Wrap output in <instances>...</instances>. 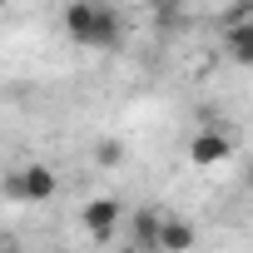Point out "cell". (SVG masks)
<instances>
[{"mask_svg": "<svg viewBox=\"0 0 253 253\" xmlns=\"http://www.w3.org/2000/svg\"><path fill=\"white\" fill-rule=\"evenodd\" d=\"M65 30H70V40L99 45V50H114L124 40L119 10L114 5H99V0H75V5H65Z\"/></svg>", "mask_w": 253, "mask_h": 253, "instance_id": "1", "label": "cell"}, {"mask_svg": "<svg viewBox=\"0 0 253 253\" xmlns=\"http://www.w3.org/2000/svg\"><path fill=\"white\" fill-rule=\"evenodd\" d=\"M55 189H60V179H55V169L40 164V159H30L25 169H15V174L5 179V194L20 199V204H45V199H55Z\"/></svg>", "mask_w": 253, "mask_h": 253, "instance_id": "2", "label": "cell"}, {"mask_svg": "<svg viewBox=\"0 0 253 253\" xmlns=\"http://www.w3.org/2000/svg\"><path fill=\"white\" fill-rule=\"evenodd\" d=\"M80 218H84V228H89L94 243H109L114 228H119V218H124V204H119V199H89Z\"/></svg>", "mask_w": 253, "mask_h": 253, "instance_id": "3", "label": "cell"}, {"mask_svg": "<svg viewBox=\"0 0 253 253\" xmlns=\"http://www.w3.org/2000/svg\"><path fill=\"white\" fill-rule=\"evenodd\" d=\"M228 154H233V139H228L223 129H213V124L189 139V159H194L199 169H213V164H223Z\"/></svg>", "mask_w": 253, "mask_h": 253, "instance_id": "4", "label": "cell"}, {"mask_svg": "<svg viewBox=\"0 0 253 253\" xmlns=\"http://www.w3.org/2000/svg\"><path fill=\"white\" fill-rule=\"evenodd\" d=\"M159 209H134V218H129V248H139V253H159Z\"/></svg>", "mask_w": 253, "mask_h": 253, "instance_id": "5", "label": "cell"}, {"mask_svg": "<svg viewBox=\"0 0 253 253\" xmlns=\"http://www.w3.org/2000/svg\"><path fill=\"white\" fill-rule=\"evenodd\" d=\"M194 238H199V233H194L189 218H174V213L159 218V253H189Z\"/></svg>", "mask_w": 253, "mask_h": 253, "instance_id": "6", "label": "cell"}, {"mask_svg": "<svg viewBox=\"0 0 253 253\" xmlns=\"http://www.w3.org/2000/svg\"><path fill=\"white\" fill-rule=\"evenodd\" d=\"M223 45H228V55H233L238 65H253V20L223 25Z\"/></svg>", "mask_w": 253, "mask_h": 253, "instance_id": "7", "label": "cell"}, {"mask_svg": "<svg viewBox=\"0 0 253 253\" xmlns=\"http://www.w3.org/2000/svg\"><path fill=\"white\" fill-rule=\"evenodd\" d=\"M94 159H99L104 169H114V164H124V144H119V139H99V144H94Z\"/></svg>", "mask_w": 253, "mask_h": 253, "instance_id": "8", "label": "cell"}, {"mask_svg": "<svg viewBox=\"0 0 253 253\" xmlns=\"http://www.w3.org/2000/svg\"><path fill=\"white\" fill-rule=\"evenodd\" d=\"M119 253H139V248H129V243H124V248H119Z\"/></svg>", "mask_w": 253, "mask_h": 253, "instance_id": "9", "label": "cell"}]
</instances>
